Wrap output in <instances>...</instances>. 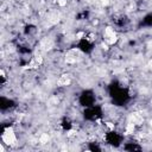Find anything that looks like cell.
I'll return each instance as SVG.
<instances>
[{
  "label": "cell",
  "instance_id": "cell-1",
  "mask_svg": "<svg viewBox=\"0 0 152 152\" xmlns=\"http://www.w3.org/2000/svg\"><path fill=\"white\" fill-rule=\"evenodd\" d=\"M95 101H96V95L93 90H83L80 95H78V102L81 106L83 107H91L95 104Z\"/></svg>",
  "mask_w": 152,
  "mask_h": 152
}]
</instances>
